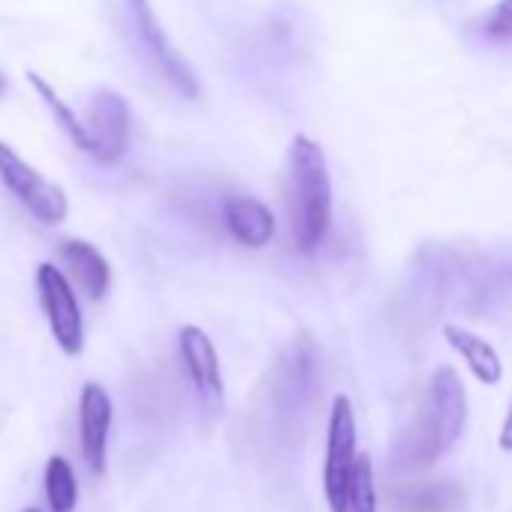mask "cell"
Returning a JSON list of instances; mask_svg holds the SVG:
<instances>
[{
    "instance_id": "cell-4",
    "label": "cell",
    "mask_w": 512,
    "mask_h": 512,
    "mask_svg": "<svg viewBox=\"0 0 512 512\" xmlns=\"http://www.w3.org/2000/svg\"><path fill=\"white\" fill-rule=\"evenodd\" d=\"M356 413L347 395L332 398L329 434H326V461H323V494L332 512H350L347 488L356 467Z\"/></svg>"
},
{
    "instance_id": "cell-8",
    "label": "cell",
    "mask_w": 512,
    "mask_h": 512,
    "mask_svg": "<svg viewBox=\"0 0 512 512\" xmlns=\"http://www.w3.org/2000/svg\"><path fill=\"white\" fill-rule=\"evenodd\" d=\"M109 431H112V398L100 383H85L79 398V443H82L85 464L94 473L106 470Z\"/></svg>"
},
{
    "instance_id": "cell-18",
    "label": "cell",
    "mask_w": 512,
    "mask_h": 512,
    "mask_svg": "<svg viewBox=\"0 0 512 512\" xmlns=\"http://www.w3.org/2000/svg\"><path fill=\"white\" fill-rule=\"evenodd\" d=\"M25 512H40V509H25Z\"/></svg>"
},
{
    "instance_id": "cell-6",
    "label": "cell",
    "mask_w": 512,
    "mask_h": 512,
    "mask_svg": "<svg viewBox=\"0 0 512 512\" xmlns=\"http://www.w3.org/2000/svg\"><path fill=\"white\" fill-rule=\"evenodd\" d=\"M88 136H91V157L103 166L118 163L127 154L130 145V106L127 100L112 91L100 88L88 106L85 118Z\"/></svg>"
},
{
    "instance_id": "cell-13",
    "label": "cell",
    "mask_w": 512,
    "mask_h": 512,
    "mask_svg": "<svg viewBox=\"0 0 512 512\" xmlns=\"http://www.w3.org/2000/svg\"><path fill=\"white\" fill-rule=\"evenodd\" d=\"M46 497L52 512H73L79 500V485L70 461L64 455H52L46 464Z\"/></svg>"
},
{
    "instance_id": "cell-16",
    "label": "cell",
    "mask_w": 512,
    "mask_h": 512,
    "mask_svg": "<svg viewBox=\"0 0 512 512\" xmlns=\"http://www.w3.org/2000/svg\"><path fill=\"white\" fill-rule=\"evenodd\" d=\"M497 443H500L503 452H512V407H509V413H506V419H503V428H500Z\"/></svg>"
},
{
    "instance_id": "cell-17",
    "label": "cell",
    "mask_w": 512,
    "mask_h": 512,
    "mask_svg": "<svg viewBox=\"0 0 512 512\" xmlns=\"http://www.w3.org/2000/svg\"><path fill=\"white\" fill-rule=\"evenodd\" d=\"M7 91V79H4V73H0V94Z\"/></svg>"
},
{
    "instance_id": "cell-12",
    "label": "cell",
    "mask_w": 512,
    "mask_h": 512,
    "mask_svg": "<svg viewBox=\"0 0 512 512\" xmlns=\"http://www.w3.org/2000/svg\"><path fill=\"white\" fill-rule=\"evenodd\" d=\"M28 82H31V88L40 94V100L49 106V112L55 115V121L67 130V136L76 142V148L79 151H85V154H91V136H88V127H85V121L58 97V91L43 79V76H37V73H28Z\"/></svg>"
},
{
    "instance_id": "cell-1",
    "label": "cell",
    "mask_w": 512,
    "mask_h": 512,
    "mask_svg": "<svg viewBox=\"0 0 512 512\" xmlns=\"http://www.w3.org/2000/svg\"><path fill=\"white\" fill-rule=\"evenodd\" d=\"M287 220L299 253H314L332 229V175L323 148L296 136L287 154Z\"/></svg>"
},
{
    "instance_id": "cell-5",
    "label": "cell",
    "mask_w": 512,
    "mask_h": 512,
    "mask_svg": "<svg viewBox=\"0 0 512 512\" xmlns=\"http://www.w3.org/2000/svg\"><path fill=\"white\" fill-rule=\"evenodd\" d=\"M37 293L58 347L67 356H79L85 350V320L64 269H58L55 263L37 266Z\"/></svg>"
},
{
    "instance_id": "cell-14",
    "label": "cell",
    "mask_w": 512,
    "mask_h": 512,
    "mask_svg": "<svg viewBox=\"0 0 512 512\" xmlns=\"http://www.w3.org/2000/svg\"><path fill=\"white\" fill-rule=\"evenodd\" d=\"M347 506L350 512H377V482H374L371 455L356 458V467L350 473V488H347Z\"/></svg>"
},
{
    "instance_id": "cell-2",
    "label": "cell",
    "mask_w": 512,
    "mask_h": 512,
    "mask_svg": "<svg viewBox=\"0 0 512 512\" xmlns=\"http://www.w3.org/2000/svg\"><path fill=\"white\" fill-rule=\"evenodd\" d=\"M127 13H130V28L136 34V46L142 49L145 61L154 67V73L184 100L199 97V82L193 67L181 58V52L172 46L169 34L163 31L151 0H127Z\"/></svg>"
},
{
    "instance_id": "cell-11",
    "label": "cell",
    "mask_w": 512,
    "mask_h": 512,
    "mask_svg": "<svg viewBox=\"0 0 512 512\" xmlns=\"http://www.w3.org/2000/svg\"><path fill=\"white\" fill-rule=\"evenodd\" d=\"M443 338L464 359V365L470 368V374L479 383H485V386H497L500 383L503 362H500L497 350L485 338H479V335H473L470 329H461V326H443Z\"/></svg>"
},
{
    "instance_id": "cell-9",
    "label": "cell",
    "mask_w": 512,
    "mask_h": 512,
    "mask_svg": "<svg viewBox=\"0 0 512 512\" xmlns=\"http://www.w3.org/2000/svg\"><path fill=\"white\" fill-rule=\"evenodd\" d=\"M58 260L64 263V272L82 287L85 296H91L94 302H100L109 287H112V266L106 256L82 238H67L58 247Z\"/></svg>"
},
{
    "instance_id": "cell-10",
    "label": "cell",
    "mask_w": 512,
    "mask_h": 512,
    "mask_svg": "<svg viewBox=\"0 0 512 512\" xmlns=\"http://www.w3.org/2000/svg\"><path fill=\"white\" fill-rule=\"evenodd\" d=\"M223 226L244 247H266L275 235V214L253 196H229L223 202Z\"/></svg>"
},
{
    "instance_id": "cell-15",
    "label": "cell",
    "mask_w": 512,
    "mask_h": 512,
    "mask_svg": "<svg viewBox=\"0 0 512 512\" xmlns=\"http://www.w3.org/2000/svg\"><path fill=\"white\" fill-rule=\"evenodd\" d=\"M479 34L491 43H512V0H497L482 16Z\"/></svg>"
},
{
    "instance_id": "cell-3",
    "label": "cell",
    "mask_w": 512,
    "mask_h": 512,
    "mask_svg": "<svg viewBox=\"0 0 512 512\" xmlns=\"http://www.w3.org/2000/svg\"><path fill=\"white\" fill-rule=\"evenodd\" d=\"M0 181L4 187L46 226H58L70 214V199L67 193L49 181L43 172H37L16 148L0 142Z\"/></svg>"
},
{
    "instance_id": "cell-7",
    "label": "cell",
    "mask_w": 512,
    "mask_h": 512,
    "mask_svg": "<svg viewBox=\"0 0 512 512\" xmlns=\"http://www.w3.org/2000/svg\"><path fill=\"white\" fill-rule=\"evenodd\" d=\"M178 353H181L184 371H187L196 395L211 407L223 404V374H220V359H217L214 341L199 326H184L178 332Z\"/></svg>"
}]
</instances>
